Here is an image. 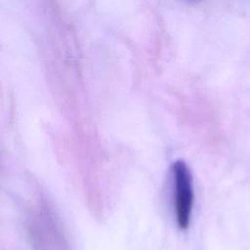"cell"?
<instances>
[{"label": "cell", "instance_id": "1", "mask_svg": "<svg viewBox=\"0 0 250 250\" xmlns=\"http://www.w3.org/2000/svg\"><path fill=\"white\" fill-rule=\"evenodd\" d=\"M174 183V209L176 222L181 229H187L190 223L193 206V188L190 171L183 160L172 166Z\"/></svg>", "mask_w": 250, "mask_h": 250}, {"label": "cell", "instance_id": "2", "mask_svg": "<svg viewBox=\"0 0 250 250\" xmlns=\"http://www.w3.org/2000/svg\"><path fill=\"white\" fill-rule=\"evenodd\" d=\"M53 217L47 212L40 215L39 220L35 217L30 222V236L37 250H61L62 247L61 232L55 224Z\"/></svg>", "mask_w": 250, "mask_h": 250}]
</instances>
